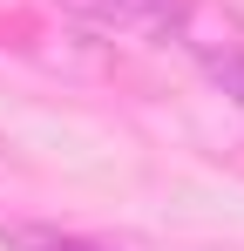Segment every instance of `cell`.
Wrapping results in <instances>:
<instances>
[{
    "label": "cell",
    "instance_id": "3",
    "mask_svg": "<svg viewBox=\"0 0 244 251\" xmlns=\"http://www.w3.org/2000/svg\"><path fill=\"white\" fill-rule=\"evenodd\" d=\"M14 251H95V245H75V238H54V231H14Z\"/></svg>",
    "mask_w": 244,
    "mask_h": 251
},
{
    "label": "cell",
    "instance_id": "1",
    "mask_svg": "<svg viewBox=\"0 0 244 251\" xmlns=\"http://www.w3.org/2000/svg\"><path fill=\"white\" fill-rule=\"evenodd\" d=\"M61 14H75L81 27L95 34H116V41H136V48H183L197 7L190 0H54Z\"/></svg>",
    "mask_w": 244,
    "mask_h": 251
},
{
    "label": "cell",
    "instance_id": "2",
    "mask_svg": "<svg viewBox=\"0 0 244 251\" xmlns=\"http://www.w3.org/2000/svg\"><path fill=\"white\" fill-rule=\"evenodd\" d=\"M183 48L203 61V75L224 88L231 102H244V41H183Z\"/></svg>",
    "mask_w": 244,
    "mask_h": 251
}]
</instances>
